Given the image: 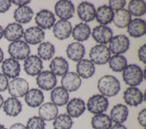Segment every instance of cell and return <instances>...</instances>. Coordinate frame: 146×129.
<instances>
[{"label": "cell", "instance_id": "cell-1", "mask_svg": "<svg viewBox=\"0 0 146 129\" xmlns=\"http://www.w3.org/2000/svg\"><path fill=\"white\" fill-rule=\"evenodd\" d=\"M98 89L102 95L108 97L116 95L120 90L119 80L112 75H105L98 82Z\"/></svg>", "mask_w": 146, "mask_h": 129}, {"label": "cell", "instance_id": "cell-2", "mask_svg": "<svg viewBox=\"0 0 146 129\" xmlns=\"http://www.w3.org/2000/svg\"><path fill=\"white\" fill-rule=\"evenodd\" d=\"M122 77L125 84L135 87L141 84L143 80V71L136 64H129L123 70Z\"/></svg>", "mask_w": 146, "mask_h": 129}, {"label": "cell", "instance_id": "cell-3", "mask_svg": "<svg viewBox=\"0 0 146 129\" xmlns=\"http://www.w3.org/2000/svg\"><path fill=\"white\" fill-rule=\"evenodd\" d=\"M8 53L11 58L16 60L26 59L30 53L29 45L24 41L18 40L11 42L8 47Z\"/></svg>", "mask_w": 146, "mask_h": 129}, {"label": "cell", "instance_id": "cell-4", "mask_svg": "<svg viewBox=\"0 0 146 129\" xmlns=\"http://www.w3.org/2000/svg\"><path fill=\"white\" fill-rule=\"evenodd\" d=\"M89 56L94 64L104 65L108 62L111 52L106 45L98 44L91 48Z\"/></svg>", "mask_w": 146, "mask_h": 129}, {"label": "cell", "instance_id": "cell-5", "mask_svg": "<svg viewBox=\"0 0 146 129\" xmlns=\"http://www.w3.org/2000/svg\"><path fill=\"white\" fill-rule=\"evenodd\" d=\"M108 100L102 94L91 96L87 101V108L89 112L95 115L105 112L108 107Z\"/></svg>", "mask_w": 146, "mask_h": 129}, {"label": "cell", "instance_id": "cell-6", "mask_svg": "<svg viewBox=\"0 0 146 129\" xmlns=\"http://www.w3.org/2000/svg\"><path fill=\"white\" fill-rule=\"evenodd\" d=\"M129 40L125 35H117L112 37L109 41V50L115 55L125 53L129 48Z\"/></svg>", "mask_w": 146, "mask_h": 129}, {"label": "cell", "instance_id": "cell-7", "mask_svg": "<svg viewBox=\"0 0 146 129\" xmlns=\"http://www.w3.org/2000/svg\"><path fill=\"white\" fill-rule=\"evenodd\" d=\"M29 88V83L26 80L17 77L11 80L7 87L9 93L11 97L17 98L24 97L28 91Z\"/></svg>", "mask_w": 146, "mask_h": 129}, {"label": "cell", "instance_id": "cell-8", "mask_svg": "<svg viewBox=\"0 0 146 129\" xmlns=\"http://www.w3.org/2000/svg\"><path fill=\"white\" fill-rule=\"evenodd\" d=\"M54 10L55 14L60 20H67L74 16L75 7L71 1L61 0L56 3Z\"/></svg>", "mask_w": 146, "mask_h": 129}, {"label": "cell", "instance_id": "cell-9", "mask_svg": "<svg viewBox=\"0 0 146 129\" xmlns=\"http://www.w3.org/2000/svg\"><path fill=\"white\" fill-rule=\"evenodd\" d=\"M36 84L41 89L48 91L53 89L56 85V76L51 71L44 70L41 72L36 77Z\"/></svg>", "mask_w": 146, "mask_h": 129}, {"label": "cell", "instance_id": "cell-10", "mask_svg": "<svg viewBox=\"0 0 146 129\" xmlns=\"http://www.w3.org/2000/svg\"><path fill=\"white\" fill-rule=\"evenodd\" d=\"M60 84L62 87L68 92L76 91L80 86L82 80L75 72H67L62 77Z\"/></svg>", "mask_w": 146, "mask_h": 129}, {"label": "cell", "instance_id": "cell-11", "mask_svg": "<svg viewBox=\"0 0 146 129\" xmlns=\"http://www.w3.org/2000/svg\"><path fill=\"white\" fill-rule=\"evenodd\" d=\"M55 20L54 14L45 9L39 11L35 17V23L42 30L50 29L54 25Z\"/></svg>", "mask_w": 146, "mask_h": 129}, {"label": "cell", "instance_id": "cell-12", "mask_svg": "<svg viewBox=\"0 0 146 129\" xmlns=\"http://www.w3.org/2000/svg\"><path fill=\"white\" fill-rule=\"evenodd\" d=\"M24 70L29 76H38L43 69L42 60L36 55L29 56L25 60Z\"/></svg>", "mask_w": 146, "mask_h": 129}, {"label": "cell", "instance_id": "cell-13", "mask_svg": "<svg viewBox=\"0 0 146 129\" xmlns=\"http://www.w3.org/2000/svg\"><path fill=\"white\" fill-rule=\"evenodd\" d=\"M111 29L107 26L100 25L94 27L92 32V37L94 40L100 44H106L112 38Z\"/></svg>", "mask_w": 146, "mask_h": 129}, {"label": "cell", "instance_id": "cell-14", "mask_svg": "<svg viewBox=\"0 0 146 129\" xmlns=\"http://www.w3.org/2000/svg\"><path fill=\"white\" fill-rule=\"evenodd\" d=\"M3 74L9 78H15L20 74L21 65L19 62L11 58L5 59L1 66Z\"/></svg>", "mask_w": 146, "mask_h": 129}, {"label": "cell", "instance_id": "cell-15", "mask_svg": "<svg viewBox=\"0 0 146 129\" xmlns=\"http://www.w3.org/2000/svg\"><path fill=\"white\" fill-rule=\"evenodd\" d=\"M125 103L130 106H137L143 101V94L136 87L128 88L123 93Z\"/></svg>", "mask_w": 146, "mask_h": 129}, {"label": "cell", "instance_id": "cell-16", "mask_svg": "<svg viewBox=\"0 0 146 129\" xmlns=\"http://www.w3.org/2000/svg\"><path fill=\"white\" fill-rule=\"evenodd\" d=\"M44 32L38 26L29 27L23 33V38L28 44L36 45L40 43L44 39Z\"/></svg>", "mask_w": 146, "mask_h": 129}, {"label": "cell", "instance_id": "cell-17", "mask_svg": "<svg viewBox=\"0 0 146 129\" xmlns=\"http://www.w3.org/2000/svg\"><path fill=\"white\" fill-rule=\"evenodd\" d=\"M72 26L70 22L59 20L53 26V33L55 38L62 40L68 38L72 32Z\"/></svg>", "mask_w": 146, "mask_h": 129}, {"label": "cell", "instance_id": "cell-18", "mask_svg": "<svg viewBox=\"0 0 146 129\" xmlns=\"http://www.w3.org/2000/svg\"><path fill=\"white\" fill-rule=\"evenodd\" d=\"M96 9L92 3L81 2L77 7V14L80 19L84 22H90L95 18Z\"/></svg>", "mask_w": 146, "mask_h": 129}, {"label": "cell", "instance_id": "cell-19", "mask_svg": "<svg viewBox=\"0 0 146 129\" xmlns=\"http://www.w3.org/2000/svg\"><path fill=\"white\" fill-rule=\"evenodd\" d=\"M127 27L129 36L135 38H140L146 33V23L142 19L135 18L131 20Z\"/></svg>", "mask_w": 146, "mask_h": 129}, {"label": "cell", "instance_id": "cell-20", "mask_svg": "<svg viewBox=\"0 0 146 129\" xmlns=\"http://www.w3.org/2000/svg\"><path fill=\"white\" fill-rule=\"evenodd\" d=\"M85 110L84 101L80 98H74L67 103L66 110L70 117L78 118L83 114Z\"/></svg>", "mask_w": 146, "mask_h": 129}, {"label": "cell", "instance_id": "cell-21", "mask_svg": "<svg viewBox=\"0 0 146 129\" xmlns=\"http://www.w3.org/2000/svg\"><path fill=\"white\" fill-rule=\"evenodd\" d=\"M23 27L18 23H11L7 25L3 30V36L9 41L19 40L23 35Z\"/></svg>", "mask_w": 146, "mask_h": 129}, {"label": "cell", "instance_id": "cell-22", "mask_svg": "<svg viewBox=\"0 0 146 129\" xmlns=\"http://www.w3.org/2000/svg\"><path fill=\"white\" fill-rule=\"evenodd\" d=\"M128 107L123 104L119 103L115 105L110 111V119L115 124H122L128 116Z\"/></svg>", "mask_w": 146, "mask_h": 129}, {"label": "cell", "instance_id": "cell-23", "mask_svg": "<svg viewBox=\"0 0 146 129\" xmlns=\"http://www.w3.org/2000/svg\"><path fill=\"white\" fill-rule=\"evenodd\" d=\"M22 103L15 97H9L3 102V109L5 114L10 116H16L22 111Z\"/></svg>", "mask_w": 146, "mask_h": 129}, {"label": "cell", "instance_id": "cell-24", "mask_svg": "<svg viewBox=\"0 0 146 129\" xmlns=\"http://www.w3.org/2000/svg\"><path fill=\"white\" fill-rule=\"evenodd\" d=\"M76 69L79 77L84 79L92 77L95 72L94 64L88 59H82L79 61L76 64Z\"/></svg>", "mask_w": 146, "mask_h": 129}, {"label": "cell", "instance_id": "cell-25", "mask_svg": "<svg viewBox=\"0 0 146 129\" xmlns=\"http://www.w3.org/2000/svg\"><path fill=\"white\" fill-rule=\"evenodd\" d=\"M39 116L44 121L54 120L58 116V107L52 102H46L39 106L38 110Z\"/></svg>", "mask_w": 146, "mask_h": 129}, {"label": "cell", "instance_id": "cell-26", "mask_svg": "<svg viewBox=\"0 0 146 129\" xmlns=\"http://www.w3.org/2000/svg\"><path fill=\"white\" fill-rule=\"evenodd\" d=\"M25 101L26 104L31 107L35 108L39 107L44 101L43 93L38 89H31L25 94Z\"/></svg>", "mask_w": 146, "mask_h": 129}, {"label": "cell", "instance_id": "cell-27", "mask_svg": "<svg viewBox=\"0 0 146 129\" xmlns=\"http://www.w3.org/2000/svg\"><path fill=\"white\" fill-rule=\"evenodd\" d=\"M51 72L55 76H63L68 71L69 65L67 61L63 57H55L49 65Z\"/></svg>", "mask_w": 146, "mask_h": 129}, {"label": "cell", "instance_id": "cell-28", "mask_svg": "<svg viewBox=\"0 0 146 129\" xmlns=\"http://www.w3.org/2000/svg\"><path fill=\"white\" fill-rule=\"evenodd\" d=\"M52 103L56 106H62L67 103L69 99V94L62 86L54 88L50 93Z\"/></svg>", "mask_w": 146, "mask_h": 129}, {"label": "cell", "instance_id": "cell-29", "mask_svg": "<svg viewBox=\"0 0 146 129\" xmlns=\"http://www.w3.org/2000/svg\"><path fill=\"white\" fill-rule=\"evenodd\" d=\"M84 45L79 42L70 44L66 49V54L68 59L74 61H79L82 59L85 55Z\"/></svg>", "mask_w": 146, "mask_h": 129}, {"label": "cell", "instance_id": "cell-30", "mask_svg": "<svg viewBox=\"0 0 146 129\" xmlns=\"http://www.w3.org/2000/svg\"><path fill=\"white\" fill-rule=\"evenodd\" d=\"M113 14V11L108 6L103 5L96 11L95 18L101 25L106 26L112 22Z\"/></svg>", "mask_w": 146, "mask_h": 129}, {"label": "cell", "instance_id": "cell-31", "mask_svg": "<svg viewBox=\"0 0 146 129\" xmlns=\"http://www.w3.org/2000/svg\"><path fill=\"white\" fill-rule=\"evenodd\" d=\"M34 15L33 10L27 6L18 7L14 12L15 20L20 24H26L30 22Z\"/></svg>", "mask_w": 146, "mask_h": 129}, {"label": "cell", "instance_id": "cell-32", "mask_svg": "<svg viewBox=\"0 0 146 129\" xmlns=\"http://www.w3.org/2000/svg\"><path fill=\"white\" fill-rule=\"evenodd\" d=\"M131 20V15L125 9L116 11L113 14L112 22L114 25L120 28L126 27Z\"/></svg>", "mask_w": 146, "mask_h": 129}, {"label": "cell", "instance_id": "cell-33", "mask_svg": "<svg viewBox=\"0 0 146 129\" xmlns=\"http://www.w3.org/2000/svg\"><path fill=\"white\" fill-rule=\"evenodd\" d=\"M72 36L78 41H84L88 39L91 35V29L88 24L80 23L75 26L72 30Z\"/></svg>", "mask_w": 146, "mask_h": 129}, {"label": "cell", "instance_id": "cell-34", "mask_svg": "<svg viewBox=\"0 0 146 129\" xmlns=\"http://www.w3.org/2000/svg\"><path fill=\"white\" fill-rule=\"evenodd\" d=\"M91 123L94 129H110L112 126L110 116L104 113L95 115L91 119Z\"/></svg>", "mask_w": 146, "mask_h": 129}, {"label": "cell", "instance_id": "cell-35", "mask_svg": "<svg viewBox=\"0 0 146 129\" xmlns=\"http://www.w3.org/2000/svg\"><path fill=\"white\" fill-rule=\"evenodd\" d=\"M38 55L43 60H49L54 55L55 50L53 44L48 41L43 42L38 47Z\"/></svg>", "mask_w": 146, "mask_h": 129}, {"label": "cell", "instance_id": "cell-36", "mask_svg": "<svg viewBox=\"0 0 146 129\" xmlns=\"http://www.w3.org/2000/svg\"><path fill=\"white\" fill-rule=\"evenodd\" d=\"M131 15L134 16H141L146 12L145 2L142 0L130 1L127 10Z\"/></svg>", "mask_w": 146, "mask_h": 129}, {"label": "cell", "instance_id": "cell-37", "mask_svg": "<svg viewBox=\"0 0 146 129\" xmlns=\"http://www.w3.org/2000/svg\"><path fill=\"white\" fill-rule=\"evenodd\" d=\"M108 65L111 70L115 72L123 71L127 65L125 57L121 55H115L110 57Z\"/></svg>", "mask_w": 146, "mask_h": 129}, {"label": "cell", "instance_id": "cell-38", "mask_svg": "<svg viewBox=\"0 0 146 129\" xmlns=\"http://www.w3.org/2000/svg\"><path fill=\"white\" fill-rule=\"evenodd\" d=\"M72 124L73 121L71 117L66 114L58 115L52 123L54 129H71Z\"/></svg>", "mask_w": 146, "mask_h": 129}, {"label": "cell", "instance_id": "cell-39", "mask_svg": "<svg viewBox=\"0 0 146 129\" xmlns=\"http://www.w3.org/2000/svg\"><path fill=\"white\" fill-rule=\"evenodd\" d=\"M46 123L39 116H34L29 118L26 123V129H44Z\"/></svg>", "mask_w": 146, "mask_h": 129}, {"label": "cell", "instance_id": "cell-40", "mask_svg": "<svg viewBox=\"0 0 146 129\" xmlns=\"http://www.w3.org/2000/svg\"><path fill=\"white\" fill-rule=\"evenodd\" d=\"M126 4L125 0H110L109 1V7L113 11H117L123 9Z\"/></svg>", "mask_w": 146, "mask_h": 129}, {"label": "cell", "instance_id": "cell-41", "mask_svg": "<svg viewBox=\"0 0 146 129\" xmlns=\"http://www.w3.org/2000/svg\"><path fill=\"white\" fill-rule=\"evenodd\" d=\"M137 120L140 126L145 127L146 126V109L144 108L141 110L138 114L137 115Z\"/></svg>", "mask_w": 146, "mask_h": 129}, {"label": "cell", "instance_id": "cell-42", "mask_svg": "<svg viewBox=\"0 0 146 129\" xmlns=\"http://www.w3.org/2000/svg\"><path fill=\"white\" fill-rule=\"evenodd\" d=\"M8 78L3 73H0V92L5 91L8 87Z\"/></svg>", "mask_w": 146, "mask_h": 129}, {"label": "cell", "instance_id": "cell-43", "mask_svg": "<svg viewBox=\"0 0 146 129\" xmlns=\"http://www.w3.org/2000/svg\"><path fill=\"white\" fill-rule=\"evenodd\" d=\"M145 54H146V45L145 44H144L139 48L137 52V55H138L139 60L143 62L144 64L146 63Z\"/></svg>", "mask_w": 146, "mask_h": 129}, {"label": "cell", "instance_id": "cell-44", "mask_svg": "<svg viewBox=\"0 0 146 129\" xmlns=\"http://www.w3.org/2000/svg\"><path fill=\"white\" fill-rule=\"evenodd\" d=\"M11 1L9 0L0 1V13L6 12L11 6Z\"/></svg>", "mask_w": 146, "mask_h": 129}, {"label": "cell", "instance_id": "cell-45", "mask_svg": "<svg viewBox=\"0 0 146 129\" xmlns=\"http://www.w3.org/2000/svg\"><path fill=\"white\" fill-rule=\"evenodd\" d=\"M15 5L18 6L19 7L26 6L27 4L30 3V1H25V0H13L11 1Z\"/></svg>", "mask_w": 146, "mask_h": 129}, {"label": "cell", "instance_id": "cell-46", "mask_svg": "<svg viewBox=\"0 0 146 129\" xmlns=\"http://www.w3.org/2000/svg\"><path fill=\"white\" fill-rule=\"evenodd\" d=\"M9 129H26V127L22 123H16L11 125Z\"/></svg>", "mask_w": 146, "mask_h": 129}, {"label": "cell", "instance_id": "cell-47", "mask_svg": "<svg viewBox=\"0 0 146 129\" xmlns=\"http://www.w3.org/2000/svg\"><path fill=\"white\" fill-rule=\"evenodd\" d=\"M110 129H127L125 126L122 124H115L113 126H111Z\"/></svg>", "mask_w": 146, "mask_h": 129}, {"label": "cell", "instance_id": "cell-48", "mask_svg": "<svg viewBox=\"0 0 146 129\" xmlns=\"http://www.w3.org/2000/svg\"><path fill=\"white\" fill-rule=\"evenodd\" d=\"M3 56H4L3 52L2 49L1 48V47H0V63L3 61Z\"/></svg>", "mask_w": 146, "mask_h": 129}, {"label": "cell", "instance_id": "cell-49", "mask_svg": "<svg viewBox=\"0 0 146 129\" xmlns=\"http://www.w3.org/2000/svg\"><path fill=\"white\" fill-rule=\"evenodd\" d=\"M3 36V29L2 27L0 25V40L2 38Z\"/></svg>", "mask_w": 146, "mask_h": 129}, {"label": "cell", "instance_id": "cell-50", "mask_svg": "<svg viewBox=\"0 0 146 129\" xmlns=\"http://www.w3.org/2000/svg\"><path fill=\"white\" fill-rule=\"evenodd\" d=\"M4 101H3V98L2 96V95L0 94V109L2 107V106H3Z\"/></svg>", "mask_w": 146, "mask_h": 129}, {"label": "cell", "instance_id": "cell-51", "mask_svg": "<svg viewBox=\"0 0 146 129\" xmlns=\"http://www.w3.org/2000/svg\"><path fill=\"white\" fill-rule=\"evenodd\" d=\"M0 129H7V128L4 126V125L0 124Z\"/></svg>", "mask_w": 146, "mask_h": 129}, {"label": "cell", "instance_id": "cell-52", "mask_svg": "<svg viewBox=\"0 0 146 129\" xmlns=\"http://www.w3.org/2000/svg\"><path fill=\"white\" fill-rule=\"evenodd\" d=\"M143 129H145V128H143Z\"/></svg>", "mask_w": 146, "mask_h": 129}]
</instances>
